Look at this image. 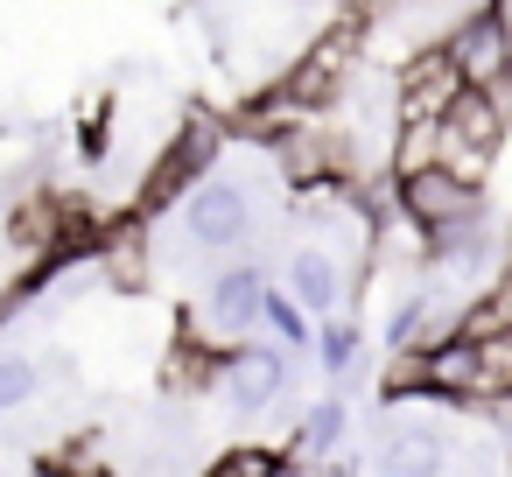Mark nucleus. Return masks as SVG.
Listing matches in <instances>:
<instances>
[{
	"mask_svg": "<svg viewBox=\"0 0 512 477\" xmlns=\"http://www.w3.org/2000/svg\"><path fill=\"white\" fill-rule=\"evenodd\" d=\"M260 323L274 330L281 351H309V344H316V323H309V316L288 302V288H274V281H267V295H260Z\"/></svg>",
	"mask_w": 512,
	"mask_h": 477,
	"instance_id": "obj_16",
	"label": "nucleus"
},
{
	"mask_svg": "<svg viewBox=\"0 0 512 477\" xmlns=\"http://www.w3.org/2000/svg\"><path fill=\"white\" fill-rule=\"evenodd\" d=\"M463 78L449 71V57L435 43H414V57L393 71V127H435L456 106Z\"/></svg>",
	"mask_w": 512,
	"mask_h": 477,
	"instance_id": "obj_7",
	"label": "nucleus"
},
{
	"mask_svg": "<svg viewBox=\"0 0 512 477\" xmlns=\"http://www.w3.org/2000/svg\"><path fill=\"white\" fill-rule=\"evenodd\" d=\"M358 344H365V330H358L351 316H330V323L316 330V358H323V372H330L337 386L358 372Z\"/></svg>",
	"mask_w": 512,
	"mask_h": 477,
	"instance_id": "obj_17",
	"label": "nucleus"
},
{
	"mask_svg": "<svg viewBox=\"0 0 512 477\" xmlns=\"http://www.w3.org/2000/svg\"><path fill=\"white\" fill-rule=\"evenodd\" d=\"M106 148H113V134H106V106H92L85 127H78V155H85V162H106Z\"/></svg>",
	"mask_w": 512,
	"mask_h": 477,
	"instance_id": "obj_19",
	"label": "nucleus"
},
{
	"mask_svg": "<svg viewBox=\"0 0 512 477\" xmlns=\"http://www.w3.org/2000/svg\"><path fill=\"white\" fill-rule=\"evenodd\" d=\"M386 197H393V211H400L421 239H428V232H449V225H470L477 211H491V204H484V190L456 183V176H449V169H435V162H428V169L393 176V190H386Z\"/></svg>",
	"mask_w": 512,
	"mask_h": 477,
	"instance_id": "obj_6",
	"label": "nucleus"
},
{
	"mask_svg": "<svg viewBox=\"0 0 512 477\" xmlns=\"http://www.w3.org/2000/svg\"><path fill=\"white\" fill-rule=\"evenodd\" d=\"M218 393L239 407V414H260L288 393V351L281 344H232L225 351V372H218Z\"/></svg>",
	"mask_w": 512,
	"mask_h": 477,
	"instance_id": "obj_9",
	"label": "nucleus"
},
{
	"mask_svg": "<svg viewBox=\"0 0 512 477\" xmlns=\"http://www.w3.org/2000/svg\"><path fill=\"white\" fill-rule=\"evenodd\" d=\"M225 141H232V127L225 120H211V113H190L176 134H169V148L155 155V169L141 176V204H134V218H169L204 176H218V155H225Z\"/></svg>",
	"mask_w": 512,
	"mask_h": 477,
	"instance_id": "obj_1",
	"label": "nucleus"
},
{
	"mask_svg": "<svg viewBox=\"0 0 512 477\" xmlns=\"http://www.w3.org/2000/svg\"><path fill=\"white\" fill-rule=\"evenodd\" d=\"M43 393V365L22 358V351H0V414H15Z\"/></svg>",
	"mask_w": 512,
	"mask_h": 477,
	"instance_id": "obj_18",
	"label": "nucleus"
},
{
	"mask_svg": "<svg viewBox=\"0 0 512 477\" xmlns=\"http://www.w3.org/2000/svg\"><path fill=\"white\" fill-rule=\"evenodd\" d=\"M435 50L449 57V71L463 78V92L498 99V92L512 85V29H505V15H498V8H477V15H470V22H456Z\"/></svg>",
	"mask_w": 512,
	"mask_h": 477,
	"instance_id": "obj_5",
	"label": "nucleus"
},
{
	"mask_svg": "<svg viewBox=\"0 0 512 477\" xmlns=\"http://www.w3.org/2000/svg\"><path fill=\"white\" fill-rule=\"evenodd\" d=\"M372 477H477V456L463 449V435L449 421L393 414V421H379Z\"/></svg>",
	"mask_w": 512,
	"mask_h": 477,
	"instance_id": "obj_2",
	"label": "nucleus"
},
{
	"mask_svg": "<svg viewBox=\"0 0 512 477\" xmlns=\"http://www.w3.org/2000/svg\"><path fill=\"white\" fill-rule=\"evenodd\" d=\"M470 344L463 337H435L421 344V386L414 400H435V407H470Z\"/></svg>",
	"mask_w": 512,
	"mask_h": 477,
	"instance_id": "obj_11",
	"label": "nucleus"
},
{
	"mask_svg": "<svg viewBox=\"0 0 512 477\" xmlns=\"http://www.w3.org/2000/svg\"><path fill=\"white\" fill-rule=\"evenodd\" d=\"M288 302L316 323V316H337L344 309V267L330 260V246H295L288 253Z\"/></svg>",
	"mask_w": 512,
	"mask_h": 477,
	"instance_id": "obj_10",
	"label": "nucleus"
},
{
	"mask_svg": "<svg viewBox=\"0 0 512 477\" xmlns=\"http://www.w3.org/2000/svg\"><path fill=\"white\" fill-rule=\"evenodd\" d=\"M344 428H351V407L330 393V400H316V407H302V421H295V442H288V463H323L337 442H344Z\"/></svg>",
	"mask_w": 512,
	"mask_h": 477,
	"instance_id": "obj_13",
	"label": "nucleus"
},
{
	"mask_svg": "<svg viewBox=\"0 0 512 477\" xmlns=\"http://www.w3.org/2000/svg\"><path fill=\"white\" fill-rule=\"evenodd\" d=\"M498 330H512V267L498 274V281H484L470 302H463V316H456V337H498Z\"/></svg>",
	"mask_w": 512,
	"mask_h": 477,
	"instance_id": "obj_15",
	"label": "nucleus"
},
{
	"mask_svg": "<svg viewBox=\"0 0 512 477\" xmlns=\"http://www.w3.org/2000/svg\"><path fill=\"white\" fill-rule=\"evenodd\" d=\"M218 372H225V344H211L197 323H183V337H176V351H169V386H176V393H211Z\"/></svg>",
	"mask_w": 512,
	"mask_h": 477,
	"instance_id": "obj_12",
	"label": "nucleus"
},
{
	"mask_svg": "<svg viewBox=\"0 0 512 477\" xmlns=\"http://www.w3.org/2000/svg\"><path fill=\"white\" fill-rule=\"evenodd\" d=\"M505 141H512V127H505L498 99L456 92V106L435 120V169H449V176L470 183V190H484V176H491V162L505 155Z\"/></svg>",
	"mask_w": 512,
	"mask_h": 477,
	"instance_id": "obj_3",
	"label": "nucleus"
},
{
	"mask_svg": "<svg viewBox=\"0 0 512 477\" xmlns=\"http://www.w3.org/2000/svg\"><path fill=\"white\" fill-rule=\"evenodd\" d=\"M470 344V337H463ZM470 407H491V400H512V330H498V337H477L470 344Z\"/></svg>",
	"mask_w": 512,
	"mask_h": 477,
	"instance_id": "obj_14",
	"label": "nucleus"
},
{
	"mask_svg": "<svg viewBox=\"0 0 512 477\" xmlns=\"http://www.w3.org/2000/svg\"><path fill=\"white\" fill-rule=\"evenodd\" d=\"M169 218L190 239V253H232V246L253 239V190L232 183V176H204Z\"/></svg>",
	"mask_w": 512,
	"mask_h": 477,
	"instance_id": "obj_4",
	"label": "nucleus"
},
{
	"mask_svg": "<svg viewBox=\"0 0 512 477\" xmlns=\"http://www.w3.org/2000/svg\"><path fill=\"white\" fill-rule=\"evenodd\" d=\"M0 211H8V183H0Z\"/></svg>",
	"mask_w": 512,
	"mask_h": 477,
	"instance_id": "obj_21",
	"label": "nucleus"
},
{
	"mask_svg": "<svg viewBox=\"0 0 512 477\" xmlns=\"http://www.w3.org/2000/svg\"><path fill=\"white\" fill-rule=\"evenodd\" d=\"M281 477H323L316 463H281Z\"/></svg>",
	"mask_w": 512,
	"mask_h": 477,
	"instance_id": "obj_20",
	"label": "nucleus"
},
{
	"mask_svg": "<svg viewBox=\"0 0 512 477\" xmlns=\"http://www.w3.org/2000/svg\"><path fill=\"white\" fill-rule=\"evenodd\" d=\"M260 295H267V267H253V260H239V267H225L218 281H211V302H204V316H197V330L211 337V344H253V323H260Z\"/></svg>",
	"mask_w": 512,
	"mask_h": 477,
	"instance_id": "obj_8",
	"label": "nucleus"
}]
</instances>
